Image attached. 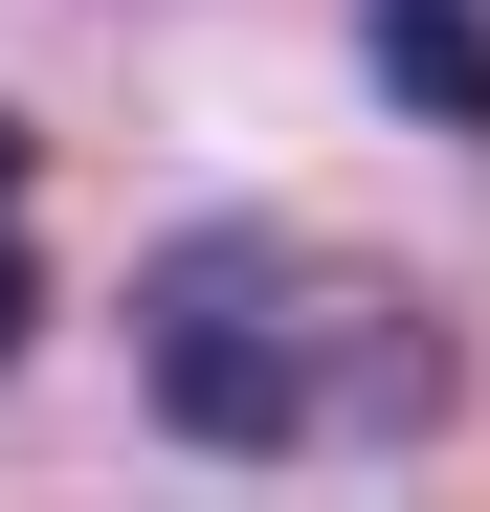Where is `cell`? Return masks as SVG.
I'll list each match as a JSON object with an SVG mask.
<instances>
[{
    "instance_id": "3",
    "label": "cell",
    "mask_w": 490,
    "mask_h": 512,
    "mask_svg": "<svg viewBox=\"0 0 490 512\" xmlns=\"http://www.w3.org/2000/svg\"><path fill=\"white\" fill-rule=\"evenodd\" d=\"M45 334V245H23V134H0V357Z\"/></svg>"
},
{
    "instance_id": "1",
    "label": "cell",
    "mask_w": 490,
    "mask_h": 512,
    "mask_svg": "<svg viewBox=\"0 0 490 512\" xmlns=\"http://www.w3.org/2000/svg\"><path fill=\"white\" fill-rule=\"evenodd\" d=\"M134 379H156L179 446L290 468V446H335V423H424L446 401V334L401 312L379 268L290 245V223H179L134 268Z\"/></svg>"
},
{
    "instance_id": "2",
    "label": "cell",
    "mask_w": 490,
    "mask_h": 512,
    "mask_svg": "<svg viewBox=\"0 0 490 512\" xmlns=\"http://www.w3.org/2000/svg\"><path fill=\"white\" fill-rule=\"evenodd\" d=\"M379 90L446 112V134H490V23H468V0H379Z\"/></svg>"
}]
</instances>
